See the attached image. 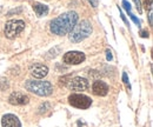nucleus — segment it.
<instances>
[{"label": "nucleus", "mask_w": 153, "mask_h": 127, "mask_svg": "<svg viewBox=\"0 0 153 127\" xmlns=\"http://www.w3.org/2000/svg\"><path fill=\"white\" fill-rule=\"evenodd\" d=\"M79 16L76 12H66L51 21V32L57 36L68 34L78 22Z\"/></svg>", "instance_id": "f257e3e1"}, {"label": "nucleus", "mask_w": 153, "mask_h": 127, "mask_svg": "<svg viewBox=\"0 0 153 127\" xmlns=\"http://www.w3.org/2000/svg\"><path fill=\"white\" fill-rule=\"evenodd\" d=\"M91 33H92L91 22L88 20H81L80 22H76L73 30L68 34H70V40L76 44L85 40L87 36H91Z\"/></svg>", "instance_id": "f03ea898"}, {"label": "nucleus", "mask_w": 153, "mask_h": 127, "mask_svg": "<svg viewBox=\"0 0 153 127\" xmlns=\"http://www.w3.org/2000/svg\"><path fill=\"white\" fill-rule=\"evenodd\" d=\"M25 88L40 97H48L53 92V86L50 81L40 80H27L25 82Z\"/></svg>", "instance_id": "7ed1b4c3"}, {"label": "nucleus", "mask_w": 153, "mask_h": 127, "mask_svg": "<svg viewBox=\"0 0 153 127\" xmlns=\"http://www.w3.org/2000/svg\"><path fill=\"white\" fill-rule=\"evenodd\" d=\"M25 21L22 20H10L5 25V36L8 39H14L24 31Z\"/></svg>", "instance_id": "20e7f679"}, {"label": "nucleus", "mask_w": 153, "mask_h": 127, "mask_svg": "<svg viewBox=\"0 0 153 127\" xmlns=\"http://www.w3.org/2000/svg\"><path fill=\"white\" fill-rule=\"evenodd\" d=\"M68 102H70L71 106L80 109H86L92 105L91 98H88L87 95H84V94H72V95H70L68 97Z\"/></svg>", "instance_id": "39448f33"}, {"label": "nucleus", "mask_w": 153, "mask_h": 127, "mask_svg": "<svg viewBox=\"0 0 153 127\" xmlns=\"http://www.w3.org/2000/svg\"><path fill=\"white\" fill-rule=\"evenodd\" d=\"M67 87L72 91L82 92L88 90L90 87V82L87 79L81 78V76H74L72 79H70V81L67 82Z\"/></svg>", "instance_id": "423d86ee"}, {"label": "nucleus", "mask_w": 153, "mask_h": 127, "mask_svg": "<svg viewBox=\"0 0 153 127\" xmlns=\"http://www.w3.org/2000/svg\"><path fill=\"white\" fill-rule=\"evenodd\" d=\"M85 54L79 51H70L64 55V62L67 65H79L85 60Z\"/></svg>", "instance_id": "0eeeda50"}, {"label": "nucleus", "mask_w": 153, "mask_h": 127, "mask_svg": "<svg viewBox=\"0 0 153 127\" xmlns=\"http://www.w3.org/2000/svg\"><path fill=\"white\" fill-rule=\"evenodd\" d=\"M28 101H30V98L25 93H21V92H13L8 97V102L14 106L26 105V104H28Z\"/></svg>", "instance_id": "6e6552de"}, {"label": "nucleus", "mask_w": 153, "mask_h": 127, "mask_svg": "<svg viewBox=\"0 0 153 127\" xmlns=\"http://www.w3.org/2000/svg\"><path fill=\"white\" fill-rule=\"evenodd\" d=\"M30 72H31V74H32L34 78L41 79V78H44V76L47 75V73H48V67L45 66V65H42V64H33V65H31V67H30Z\"/></svg>", "instance_id": "1a4fd4ad"}, {"label": "nucleus", "mask_w": 153, "mask_h": 127, "mask_svg": "<svg viewBox=\"0 0 153 127\" xmlns=\"http://www.w3.org/2000/svg\"><path fill=\"white\" fill-rule=\"evenodd\" d=\"M2 127H21V123L14 114H5L1 119Z\"/></svg>", "instance_id": "9d476101"}, {"label": "nucleus", "mask_w": 153, "mask_h": 127, "mask_svg": "<svg viewBox=\"0 0 153 127\" xmlns=\"http://www.w3.org/2000/svg\"><path fill=\"white\" fill-rule=\"evenodd\" d=\"M92 91L98 97H105L108 93V86H107L106 82L100 81V80H97V81L93 82V85H92Z\"/></svg>", "instance_id": "9b49d317"}, {"label": "nucleus", "mask_w": 153, "mask_h": 127, "mask_svg": "<svg viewBox=\"0 0 153 127\" xmlns=\"http://www.w3.org/2000/svg\"><path fill=\"white\" fill-rule=\"evenodd\" d=\"M33 10H34V12L38 17H45L48 13V6H46L44 4H40V2H34L33 4Z\"/></svg>", "instance_id": "f8f14e48"}, {"label": "nucleus", "mask_w": 153, "mask_h": 127, "mask_svg": "<svg viewBox=\"0 0 153 127\" xmlns=\"http://www.w3.org/2000/svg\"><path fill=\"white\" fill-rule=\"evenodd\" d=\"M123 81H124V84L130 88V81H128V78H127V74L124 72L123 73Z\"/></svg>", "instance_id": "ddd939ff"}, {"label": "nucleus", "mask_w": 153, "mask_h": 127, "mask_svg": "<svg viewBox=\"0 0 153 127\" xmlns=\"http://www.w3.org/2000/svg\"><path fill=\"white\" fill-rule=\"evenodd\" d=\"M123 6H124V8H125L127 12H131V5H130V2H127L126 0H124V1H123Z\"/></svg>", "instance_id": "4468645a"}, {"label": "nucleus", "mask_w": 153, "mask_h": 127, "mask_svg": "<svg viewBox=\"0 0 153 127\" xmlns=\"http://www.w3.org/2000/svg\"><path fill=\"white\" fill-rule=\"evenodd\" d=\"M128 16H130V17H131V19H132V20H133L134 22H135V24H137V25H138V26H139V25H140V21H139V20H138V19L135 18V17H134L133 14H132V13H131V12H128Z\"/></svg>", "instance_id": "2eb2a0df"}, {"label": "nucleus", "mask_w": 153, "mask_h": 127, "mask_svg": "<svg viewBox=\"0 0 153 127\" xmlns=\"http://www.w3.org/2000/svg\"><path fill=\"white\" fill-rule=\"evenodd\" d=\"M133 1H134V4H135V6H137V8H138V11L140 12V11H141V7H140V6H141L140 0H133Z\"/></svg>", "instance_id": "dca6fc26"}, {"label": "nucleus", "mask_w": 153, "mask_h": 127, "mask_svg": "<svg viewBox=\"0 0 153 127\" xmlns=\"http://www.w3.org/2000/svg\"><path fill=\"white\" fill-rule=\"evenodd\" d=\"M140 36L141 38H149V32L147 31H141L140 32Z\"/></svg>", "instance_id": "f3484780"}, {"label": "nucleus", "mask_w": 153, "mask_h": 127, "mask_svg": "<svg viewBox=\"0 0 153 127\" xmlns=\"http://www.w3.org/2000/svg\"><path fill=\"white\" fill-rule=\"evenodd\" d=\"M21 12V8H18V10H12V11H10L8 12V16H12L13 13H20Z\"/></svg>", "instance_id": "a211bd4d"}, {"label": "nucleus", "mask_w": 153, "mask_h": 127, "mask_svg": "<svg viewBox=\"0 0 153 127\" xmlns=\"http://www.w3.org/2000/svg\"><path fill=\"white\" fill-rule=\"evenodd\" d=\"M91 2V6L92 7H97L98 6V0H88Z\"/></svg>", "instance_id": "6ab92c4d"}, {"label": "nucleus", "mask_w": 153, "mask_h": 127, "mask_svg": "<svg viewBox=\"0 0 153 127\" xmlns=\"http://www.w3.org/2000/svg\"><path fill=\"white\" fill-rule=\"evenodd\" d=\"M146 7L152 10V0H146Z\"/></svg>", "instance_id": "aec40b11"}, {"label": "nucleus", "mask_w": 153, "mask_h": 127, "mask_svg": "<svg viewBox=\"0 0 153 127\" xmlns=\"http://www.w3.org/2000/svg\"><path fill=\"white\" fill-rule=\"evenodd\" d=\"M106 53H107V54H106L107 60H112V53H111V51H108V50H107V51H106Z\"/></svg>", "instance_id": "412c9836"}, {"label": "nucleus", "mask_w": 153, "mask_h": 127, "mask_svg": "<svg viewBox=\"0 0 153 127\" xmlns=\"http://www.w3.org/2000/svg\"><path fill=\"white\" fill-rule=\"evenodd\" d=\"M120 16H121V18H123V20L125 21V22H127V20H126V18H125V16H124V13L120 11Z\"/></svg>", "instance_id": "4be33fe9"}]
</instances>
